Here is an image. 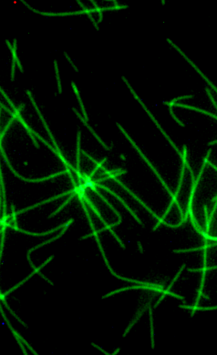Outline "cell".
<instances>
[{"label": "cell", "instance_id": "obj_2", "mask_svg": "<svg viewBox=\"0 0 217 355\" xmlns=\"http://www.w3.org/2000/svg\"><path fill=\"white\" fill-rule=\"evenodd\" d=\"M73 111H74V112H75V113L77 114V116H78V117H79V118H80V119H81V121L83 122V123H84V124L86 125V127H88V129H90V132L92 133V134H93L94 136H95V137H96V138H97V140H99V143H101V145H102V146H103V147L105 148H106V149H110V148H108V147H107L106 145H105V144H104V143H103V142L101 141V138H99V137L97 136V134H96V133H95V131H94V130H93V129H91V127H90V125H88V124L87 123V121H86V120H85L84 119H83V118L81 117V116H80V115L79 114V112H78V111H77V109H76V108H73Z\"/></svg>", "mask_w": 217, "mask_h": 355}, {"label": "cell", "instance_id": "obj_3", "mask_svg": "<svg viewBox=\"0 0 217 355\" xmlns=\"http://www.w3.org/2000/svg\"><path fill=\"white\" fill-rule=\"evenodd\" d=\"M71 85H72V87H73V89H74V92H75L76 96H77V98H78V100H79V102H80V106H81V109H82L83 116H84V119H86V121H88V116H87V113H86V110H85V108H84V106H83V103H82V100H81V98H80V93H79V91H78V89H77V87H76V85L74 84V82H72V83H71Z\"/></svg>", "mask_w": 217, "mask_h": 355}, {"label": "cell", "instance_id": "obj_5", "mask_svg": "<svg viewBox=\"0 0 217 355\" xmlns=\"http://www.w3.org/2000/svg\"><path fill=\"white\" fill-rule=\"evenodd\" d=\"M193 95H191V96H184V97H179V98H177L172 99L171 102H165V101H163V102L165 103L166 105H168V106H170V107H172L174 103H177V101L181 100V99H183V98H193Z\"/></svg>", "mask_w": 217, "mask_h": 355}, {"label": "cell", "instance_id": "obj_8", "mask_svg": "<svg viewBox=\"0 0 217 355\" xmlns=\"http://www.w3.org/2000/svg\"><path fill=\"white\" fill-rule=\"evenodd\" d=\"M64 55H65V57L67 58V59H68V60H69V63L71 64V66H73V68H75V70H76V71H78V68H77V66H76L74 65V63H73V62H72V60H71V59H70V58L69 57V55H68V54H67V53H64Z\"/></svg>", "mask_w": 217, "mask_h": 355}, {"label": "cell", "instance_id": "obj_4", "mask_svg": "<svg viewBox=\"0 0 217 355\" xmlns=\"http://www.w3.org/2000/svg\"><path fill=\"white\" fill-rule=\"evenodd\" d=\"M78 3H79V5H81V7L83 8V12H85V13H87V14H88V18H90V20L93 22V24H94V26H95L96 28H97V29H99V26H98L97 22H95V20H94V18H92V16H91V14H90V11L88 10V9H87V8L84 7V5H83L80 1H78Z\"/></svg>", "mask_w": 217, "mask_h": 355}, {"label": "cell", "instance_id": "obj_1", "mask_svg": "<svg viewBox=\"0 0 217 355\" xmlns=\"http://www.w3.org/2000/svg\"><path fill=\"white\" fill-rule=\"evenodd\" d=\"M5 43L7 44V46H8V47L10 48V50H11V52H12V56H13V61H15V62H16V64H18V68H19V69H20V71L22 72V73H23L24 72V70H23V68H22V66H21V64H20V61L18 60V57H16V40L15 39L14 40V47H12V46L10 45V43H9V41H5Z\"/></svg>", "mask_w": 217, "mask_h": 355}, {"label": "cell", "instance_id": "obj_6", "mask_svg": "<svg viewBox=\"0 0 217 355\" xmlns=\"http://www.w3.org/2000/svg\"><path fill=\"white\" fill-rule=\"evenodd\" d=\"M54 66H55V72H56V77H57V79H58V85H59V93H61L62 90H61V84H60V79H59V68H58V64H57V61L54 62Z\"/></svg>", "mask_w": 217, "mask_h": 355}, {"label": "cell", "instance_id": "obj_7", "mask_svg": "<svg viewBox=\"0 0 217 355\" xmlns=\"http://www.w3.org/2000/svg\"><path fill=\"white\" fill-rule=\"evenodd\" d=\"M91 3L95 5V7H96V9H97V11L99 12V22H101V20H102V11H103V8H99V5H97V3L95 2V1H91Z\"/></svg>", "mask_w": 217, "mask_h": 355}]
</instances>
